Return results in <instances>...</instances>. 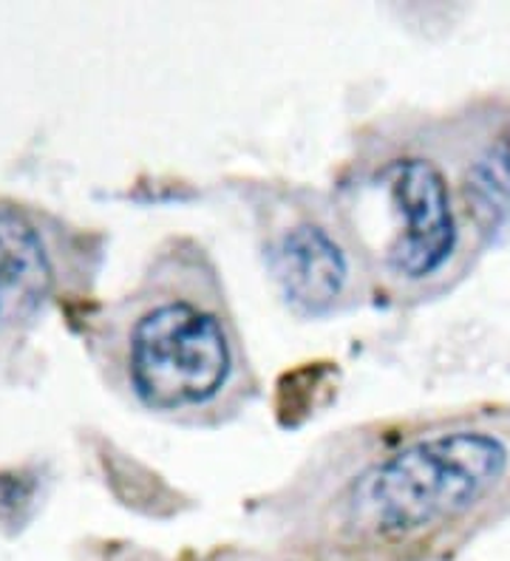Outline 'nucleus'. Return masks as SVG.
Listing matches in <instances>:
<instances>
[{"label":"nucleus","instance_id":"nucleus-2","mask_svg":"<svg viewBox=\"0 0 510 561\" xmlns=\"http://www.w3.org/2000/svg\"><path fill=\"white\" fill-rule=\"evenodd\" d=\"M230 366V343L218 318L188 301L150 309L131 332V386L150 409L207 403L227 383Z\"/></svg>","mask_w":510,"mask_h":561},{"label":"nucleus","instance_id":"nucleus-6","mask_svg":"<svg viewBox=\"0 0 510 561\" xmlns=\"http://www.w3.org/2000/svg\"><path fill=\"white\" fill-rule=\"evenodd\" d=\"M465 193L479 230L490 239L505 233V227L510 225V159L494 153L476 162L474 171L468 173Z\"/></svg>","mask_w":510,"mask_h":561},{"label":"nucleus","instance_id":"nucleus-3","mask_svg":"<svg viewBox=\"0 0 510 561\" xmlns=\"http://www.w3.org/2000/svg\"><path fill=\"white\" fill-rule=\"evenodd\" d=\"M386 182L403 227L388 250V264L411 280L429 278L445 267L456 247V225L449 185L426 159H400L388 164Z\"/></svg>","mask_w":510,"mask_h":561},{"label":"nucleus","instance_id":"nucleus-1","mask_svg":"<svg viewBox=\"0 0 510 561\" xmlns=\"http://www.w3.org/2000/svg\"><path fill=\"white\" fill-rule=\"evenodd\" d=\"M508 471V448L485 432L417 439L374 466L352 491V516L372 534L400 536L463 514Z\"/></svg>","mask_w":510,"mask_h":561},{"label":"nucleus","instance_id":"nucleus-4","mask_svg":"<svg viewBox=\"0 0 510 561\" xmlns=\"http://www.w3.org/2000/svg\"><path fill=\"white\" fill-rule=\"evenodd\" d=\"M272 273L290 304L304 312H327L347 287L349 264L332 236L301 225L272 250Z\"/></svg>","mask_w":510,"mask_h":561},{"label":"nucleus","instance_id":"nucleus-5","mask_svg":"<svg viewBox=\"0 0 510 561\" xmlns=\"http://www.w3.org/2000/svg\"><path fill=\"white\" fill-rule=\"evenodd\" d=\"M55 284L41 236L21 213L0 207V332L26 323Z\"/></svg>","mask_w":510,"mask_h":561}]
</instances>
